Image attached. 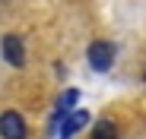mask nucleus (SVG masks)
<instances>
[{
	"instance_id": "5",
	"label": "nucleus",
	"mask_w": 146,
	"mask_h": 139,
	"mask_svg": "<svg viewBox=\"0 0 146 139\" xmlns=\"http://www.w3.org/2000/svg\"><path fill=\"white\" fill-rule=\"evenodd\" d=\"M76 101H80V89H67L64 95L57 98V111H60V114H70V111H76V108H73Z\"/></svg>"
},
{
	"instance_id": "2",
	"label": "nucleus",
	"mask_w": 146,
	"mask_h": 139,
	"mask_svg": "<svg viewBox=\"0 0 146 139\" xmlns=\"http://www.w3.org/2000/svg\"><path fill=\"white\" fill-rule=\"evenodd\" d=\"M0 139H29V127L19 111H3L0 114Z\"/></svg>"
},
{
	"instance_id": "7",
	"label": "nucleus",
	"mask_w": 146,
	"mask_h": 139,
	"mask_svg": "<svg viewBox=\"0 0 146 139\" xmlns=\"http://www.w3.org/2000/svg\"><path fill=\"white\" fill-rule=\"evenodd\" d=\"M143 79H146V73H143Z\"/></svg>"
},
{
	"instance_id": "4",
	"label": "nucleus",
	"mask_w": 146,
	"mask_h": 139,
	"mask_svg": "<svg viewBox=\"0 0 146 139\" xmlns=\"http://www.w3.org/2000/svg\"><path fill=\"white\" fill-rule=\"evenodd\" d=\"M89 120H92L89 111H70L67 117H64V127H60L57 136H60V139H73V136H80V133L89 127Z\"/></svg>"
},
{
	"instance_id": "6",
	"label": "nucleus",
	"mask_w": 146,
	"mask_h": 139,
	"mask_svg": "<svg viewBox=\"0 0 146 139\" xmlns=\"http://www.w3.org/2000/svg\"><path fill=\"white\" fill-rule=\"evenodd\" d=\"M92 139H117V127L111 120H99L92 130Z\"/></svg>"
},
{
	"instance_id": "1",
	"label": "nucleus",
	"mask_w": 146,
	"mask_h": 139,
	"mask_svg": "<svg viewBox=\"0 0 146 139\" xmlns=\"http://www.w3.org/2000/svg\"><path fill=\"white\" fill-rule=\"evenodd\" d=\"M86 60H89V66L95 70V73H108L111 70V63H114V44L111 41H92L89 44V51H86Z\"/></svg>"
},
{
	"instance_id": "3",
	"label": "nucleus",
	"mask_w": 146,
	"mask_h": 139,
	"mask_svg": "<svg viewBox=\"0 0 146 139\" xmlns=\"http://www.w3.org/2000/svg\"><path fill=\"white\" fill-rule=\"evenodd\" d=\"M0 54H3V60L16 70L26 66V44H22L19 35H3V41H0Z\"/></svg>"
}]
</instances>
